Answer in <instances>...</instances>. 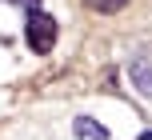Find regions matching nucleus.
I'll return each mask as SVG.
<instances>
[{
    "label": "nucleus",
    "instance_id": "nucleus-1",
    "mask_svg": "<svg viewBox=\"0 0 152 140\" xmlns=\"http://www.w3.org/2000/svg\"><path fill=\"white\" fill-rule=\"evenodd\" d=\"M24 44H28L36 56H44V52L56 48V20L44 12V8H32L28 12V20H24Z\"/></svg>",
    "mask_w": 152,
    "mask_h": 140
},
{
    "label": "nucleus",
    "instance_id": "nucleus-6",
    "mask_svg": "<svg viewBox=\"0 0 152 140\" xmlns=\"http://www.w3.org/2000/svg\"><path fill=\"white\" fill-rule=\"evenodd\" d=\"M144 140H152V132H144Z\"/></svg>",
    "mask_w": 152,
    "mask_h": 140
},
{
    "label": "nucleus",
    "instance_id": "nucleus-5",
    "mask_svg": "<svg viewBox=\"0 0 152 140\" xmlns=\"http://www.w3.org/2000/svg\"><path fill=\"white\" fill-rule=\"evenodd\" d=\"M0 4H24V8L32 12V8H40V0H0Z\"/></svg>",
    "mask_w": 152,
    "mask_h": 140
},
{
    "label": "nucleus",
    "instance_id": "nucleus-2",
    "mask_svg": "<svg viewBox=\"0 0 152 140\" xmlns=\"http://www.w3.org/2000/svg\"><path fill=\"white\" fill-rule=\"evenodd\" d=\"M128 80H132V88H136L140 96L152 100V60L148 56H132L128 60Z\"/></svg>",
    "mask_w": 152,
    "mask_h": 140
},
{
    "label": "nucleus",
    "instance_id": "nucleus-3",
    "mask_svg": "<svg viewBox=\"0 0 152 140\" xmlns=\"http://www.w3.org/2000/svg\"><path fill=\"white\" fill-rule=\"evenodd\" d=\"M72 132H76V140H108V128L100 120H92V116H76Z\"/></svg>",
    "mask_w": 152,
    "mask_h": 140
},
{
    "label": "nucleus",
    "instance_id": "nucleus-4",
    "mask_svg": "<svg viewBox=\"0 0 152 140\" xmlns=\"http://www.w3.org/2000/svg\"><path fill=\"white\" fill-rule=\"evenodd\" d=\"M84 8H92V12H100V16H112V12H120V8H128V0H84Z\"/></svg>",
    "mask_w": 152,
    "mask_h": 140
}]
</instances>
